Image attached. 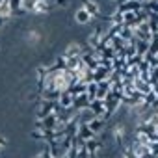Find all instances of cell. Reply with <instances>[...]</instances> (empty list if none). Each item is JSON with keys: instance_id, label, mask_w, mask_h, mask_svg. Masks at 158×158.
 Returning <instances> with one entry per match:
<instances>
[{"instance_id": "cell-7", "label": "cell", "mask_w": 158, "mask_h": 158, "mask_svg": "<svg viewBox=\"0 0 158 158\" xmlns=\"http://www.w3.org/2000/svg\"><path fill=\"white\" fill-rule=\"evenodd\" d=\"M89 102H91V99L88 97V93H82V95H78V97H74V101H73V108L74 110H84V108H88L89 106Z\"/></svg>"}, {"instance_id": "cell-8", "label": "cell", "mask_w": 158, "mask_h": 158, "mask_svg": "<svg viewBox=\"0 0 158 158\" xmlns=\"http://www.w3.org/2000/svg\"><path fill=\"white\" fill-rule=\"evenodd\" d=\"M80 139H84V141H88V139H91V138H95L97 134L89 128V125L88 123H80V127H78V134H76Z\"/></svg>"}, {"instance_id": "cell-24", "label": "cell", "mask_w": 158, "mask_h": 158, "mask_svg": "<svg viewBox=\"0 0 158 158\" xmlns=\"http://www.w3.org/2000/svg\"><path fill=\"white\" fill-rule=\"evenodd\" d=\"M0 2H4V0H0Z\"/></svg>"}, {"instance_id": "cell-14", "label": "cell", "mask_w": 158, "mask_h": 158, "mask_svg": "<svg viewBox=\"0 0 158 158\" xmlns=\"http://www.w3.org/2000/svg\"><path fill=\"white\" fill-rule=\"evenodd\" d=\"M41 123H43V128H50V130H54L56 125H58V117H56V114H48L47 117L41 119Z\"/></svg>"}, {"instance_id": "cell-15", "label": "cell", "mask_w": 158, "mask_h": 158, "mask_svg": "<svg viewBox=\"0 0 158 158\" xmlns=\"http://www.w3.org/2000/svg\"><path fill=\"white\" fill-rule=\"evenodd\" d=\"M13 15V8L10 4V0H4V2H0V17L4 19H10Z\"/></svg>"}, {"instance_id": "cell-11", "label": "cell", "mask_w": 158, "mask_h": 158, "mask_svg": "<svg viewBox=\"0 0 158 158\" xmlns=\"http://www.w3.org/2000/svg\"><path fill=\"white\" fill-rule=\"evenodd\" d=\"M110 74H112V71H110V69H106V67L99 65V67L93 71V80H95V82H102V80H108V78H110Z\"/></svg>"}, {"instance_id": "cell-17", "label": "cell", "mask_w": 158, "mask_h": 158, "mask_svg": "<svg viewBox=\"0 0 158 158\" xmlns=\"http://www.w3.org/2000/svg\"><path fill=\"white\" fill-rule=\"evenodd\" d=\"M97 91H99V84L93 80V82H89L88 84V89H86V93H88V97L93 101V99H97Z\"/></svg>"}, {"instance_id": "cell-2", "label": "cell", "mask_w": 158, "mask_h": 158, "mask_svg": "<svg viewBox=\"0 0 158 158\" xmlns=\"http://www.w3.org/2000/svg\"><path fill=\"white\" fill-rule=\"evenodd\" d=\"M39 102H41V108L37 110V119H43V117H47L48 114H54V106H56V102H54V101L39 99Z\"/></svg>"}, {"instance_id": "cell-16", "label": "cell", "mask_w": 158, "mask_h": 158, "mask_svg": "<svg viewBox=\"0 0 158 158\" xmlns=\"http://www.w3.org/2000/svg\"><path fill=\"white\" fill-rule=\"evenodd\" d=\"M78 114H80V123H89L91 119H95V117H97L89 106H88V108H84V110H80Z\"/></svg>"}, {"instance_id": "cell-13", "label": "cell", "mask_w": 158, "mask_h": 158, "mask_svg": "<svg viewBox=\"0 0 158 158\" xmlns=\"http://www.w3.org/2000/svg\"><path fill=\"white\" fill-rule=\"evenodd\" d=\"M73 101H74V97H73V95H71L67 89L60 93V99H58V102H60L63 108H71V106H73Z\"/></svg>"}, {"instance_id": "cell-9", "label": "cell", "mask_w": 158, "mask_h": 158, "mask_svg": "<svg viewBox=\"0 0 158 158\" xmlns=\"http://www.w3.org/2000/svg\"><path fill=\"white\" fill-rule=\"evenodd\" d=\"M88 125H89V128H91L95 134H101V132L108 127V121H106L104 117H95V119H91Z\"/></svg>"}, {"instance_id": "cell-6", "label": "cell", "mask_w": 158, "mask_h": 158, "mask_svg": "<svg viewBox=\"0 0 158 158\" xmlns=\"http://www.w3.org/2000/svg\"><path fill=\"white\" fill-rule=\"evenodd\" d=\"M86 149H88V152H89V154H95V152H101V151L104 149V143L95 136V138H91V139H88V141H86Z\"/></svg>"}, {"instance_id": "cell-10", "label": "cell", "mask_w": 158, "mask_h": 158, "mask_svg": "<svg viewBox=\"0 0 158 158\" xmlns=\"http://www.w3.org/2000/svg\"><path fill=\"white\" fill-rule=\"evenodd\" d=\"M74 21H76L78 24H89V23L93 21V17H91L84 8H78V10L74 11Z\"/></svg>"}, {"instance_id": "cell-12", "label": "cell", "mask_w": 158, "mask_h": 158, "mask_svg": "<svg viewBox=\"0 0 158 158\" xmlns=\"http://www.w3.org/2000/svg\"><path fill=\"white\" fill-rule=\"evenodd\" d=\"M86 89H88V84H86V82H78V84H74V86H69L67 91H69L73 97H78V95L86 93Z\"/></svg>"}, {"instance_id": "cell-23", "label": "cell", "mask_w": 158, "mask_h": 158, "mask_svg": "<svg viewBox=\"0 0 158 158\" xmlns=\"http://www.w3.org/2000/svg\"><path fill=\"white\" fill-rule=\"evenodd\" d=\"M35 158H43V154H39V156H35Z\"/></svg>"}, {"instance_id": "cell-18", "label": "cell", "mask_w": 158, "mask_h": 158, "mask_svg": "<svg viewBox=\"0 0 158 158\" xmlns=\"http://www.w3.org/2000/svg\"><path fill=\"white\" fill-rule=\"evenodd\" d=\"M158 82V67H152L151 69V86Z\"/></svg>"}, {"instance_id": "cell-19", "label": "cell", "mask_w": 158, "mask_h": 158, "mask_svg": "<svg viewBox=\"0 0 158 158\" xmlns=\"http://www.w3.org/2000/svg\"><path fill=\"white\" fill-rule=\"evenodd\" d=\"M56 6L65 8V6H69V0H56Z\"/></svg>"}, {"instance_id": "cell-1", "label": "cell", "mask_w": 158, "mask_h": 158, "mask_svg": "<svg viewBox=\"0 0 158 158\" xmlns=\"http://www.w3.org/2000/svg\"><path fill=\"white\" fill-rule=\"evenodd\" d=\"M134 35H136V39H141V41H149V43H151L152 32H151V28H149V23H139V24L134 28Z\"/></svg>"}, {"instance_id": "cell-20", "label": "cell", "mask_w": 158, "mask_h": 158, "mask_svg": "<svg viewBox=\"0 0 158 158\" xmlns=\"http://www.w3.org/2000/svg\"><path fill=\"white\" fill-rule=\"evenodd\" d=\"M152 91H154V93H156V97H158V82H156V84H152Z\"/></svg>"}, {"instance_id": "cell-4", "label": "cell", "mask_w": 158, "mask_h": 158, "mask_svg": "<svg viewBox=\"0 0 158 158\" xmlns=\"http://www.w3.org/2000/svg\"><path fill=\"white\" fill-rule=\"evenodd\" d=\"M63 56L65 58H78V56H82V45H78V43H69L63 50Z\"/></svg>"}, {"instance_id": "cell-22", "label": "cell", "mask_w": 158, "mask_h": 158, "mask_svg": "<svg viewBox=\"0 0 158 158\" xmlns=\"http://www.w3.org/2000/svg\"><path fill=\"white\" fill-rule=\"evenodd\" d=\"M4 143H6V141H4L2 138H0V149H2V147H4Z\"/></svg>"}, {"instance_id": "cell-21", "label": "cell", "mask_w": 158, "mask_h": 158, "mask_svg": "<svg viewBox=\"0 0 158 158\" xmlns=\"http://www.w3.org/2000/svg\"><path fill=\"white\" fill-rule=\"evenodd\" d=\"M6 21H8V19H4V17H0V28H2V26L6 24Z\"/></svg>"}, {"instance_id": "cell-3", "label": "cell", "mask_w": 158, "mask_h": 158, "mask_svg": "<svg viewBox=\"0 0 158 158\" xmlns=\"http://www.w3.org/2000/svg\"><path fill=\"white\" fill-rule=\"evenodd\" d=\"M80 8H84L93 19L101 13V8H99V4H97V0H80Z\"/></svg>"}, {"instance_id": "cell-5", "label": "cell", "mask_w": 158, "mask_h": 158, "mask_svg": "<svg viewBox=\"0 0 158 158\" xmlns=\"http://www.w3.org/2000/svg\"><path fill=\"white\" fill-rule=\"evenodd\" d=\"M89 108L93 110V114H95L97 117H104V114H106V104H104L102 99H93V101L89 102Z\"/></svg>"}]
</instances>
